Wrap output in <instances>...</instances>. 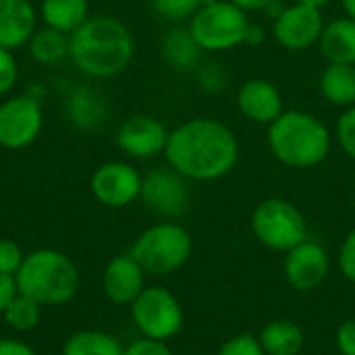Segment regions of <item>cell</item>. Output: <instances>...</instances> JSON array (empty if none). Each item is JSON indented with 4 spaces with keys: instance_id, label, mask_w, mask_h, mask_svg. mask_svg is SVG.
Returning a JSON list of instances; mask_svg holds the SVG:
<instances>
[{
    "instance_id": "obj_1",
    "label": "cell",
    "mask_w": 355,
    "mask_h": 355,
    "mask_svg": "<svg viewBox=\"0 0 355 355\" xmlns=\"http://www.w3.org/2000/svg\"><path fill=\"white\" fill-rule=\"evenodd\" d=\"M241 146L235 131L210 116H196L168 133L166 166L191 183H210L227 177L239 162Z\"/></svg>"
},
{
    "instance_id": "obj_2",
    "label": "cell",
    "mask_w": 355,
    "mask_h": 355,
    "mask_svg": "<svg viewBox=\"0 0 355 355\" xmlns=\"http://www.w3.org/2000/svg\"><path fill=\"white\" fill-rule=\"evenodd\" d=\"M135 56L131 29L116 17H89L69 35V60L87 79L102 81L125 73Z\"/></svg>"
},
{
    "instance_id": "obj_3",
    "label": "cell",
    "mask_w": 355,
    "mask_h": 355,
    "mask_svg": "<svg viewBox=\"0 0 355 355\" xmlns=\"http://www.w3.org/2000/svg\"><path fill=\"white\" fill-rule=\"evenodd\" d=\"M266 144L277 162L295 171H306L329 158L333 133L316 114L289 108L268 125Z\"/></svg>"
},
{
    "instance_id": "obj_4",
    "label": "cell",
    "mask_w": 355,
    "mask_h": 355,
    "mask_svg": "<svg viewBox=\"0 0 355 355\" xmlns=\"http://www.w3.org/2000/svg\"><path fill=\"white\" fill-rule=\"evenodd\" d=\"M15 281L17 291L35 300L40 306H62L79 291L81 277L67 254L42 248L25 256Z\"/></svg>"
},
{
    "instance_id": "obj_5",
    "label": "cell",
    "mask_w": 355,
    "mask_h": 355,
    "mask_svg": "<svg viewBox=\"0 0 355 355\" xmlns=\"http://www.w3.org/2000/svg\"><path fill=\"white\" fill-rule=\"evenodd\" d=\"M193 252L189 231L175 220H160L137 235L129 254L146 275L166 277L181 270Z\"/></svg>"
},
{
    "instance_id": "obj_6",
    "label": "cell",
    "mask_w": 355,
    "mask_h": 355,
    "mask_svg": "<svg viewBox=\"0 0 355 355\" xmlns=\"http://www.w3.org/2000/svg\"><path fill=\"white\" fill-rule=\"evenodd\" d=\"M250 23L252 21L243 8L229 0H216L200 6L187 27L204 52L216 54L245 44Z\"/></svg>"
},
{
    "instance_id": "obj_7",
    "label": "cell",
    "mask_w": 355,
    "mask_h": 355,
    "mask_svg": "<svg viewBox=\"0 0 355 355\" xmlns=\"http://www.w3.org/2000/svg\"><path fill=\"white\" fill-rule=\"evenodd\" d=\"M254 237L268 250L287 254L308 239V220L304 212L283 198L262 200L250 218Z\"/></svg>"
},
{
    "instance_id": "obj_8",
    "label": "cell",
    "mask_w": 355,
    "mask_h": 355,
    "mask_svg": "<svg viewBox=\"0 0 355 355\" xmlns=\"http://www.w3.org/2000/svg\"><path fill=\"white\" fill-rule=\"evenodd\" d=\"M131 320L141 337L156 341H171L183 329V306L173 291L154 285L146 287L131 304Z\"/></svg>"
},
{
    "instance_id": "obj_9",
    "label": "cell",
    "mask_w": 355,
    "mask_h": 355,
    "mask_svg": "<svg viewBox=\"0 0 355 355\" xmlns=\"http://www.w3.org/2000/svg\"><path fill=\"white\" fill-rule=\"evenodd\" d=\"M44 129L42 100L29 92L10 94L0 102V148L25 150Z\"/></svg>"
},
{
    "instance_id": "obj_10",
    "label": "cell",
    "mask_w": 355,
    "mask_h": 355,
    "mask_svg": "<svg viewBox=\"0 0 355 355\" xmlns=\"http://www.w3.org/2000/svg\"><path fill=\"white\" fill-rule=\"evenodd\" d=\"M189 183L191 181H187L171 166L154 168L144 175L139 200L150 212H154L162 220H177L191 206Z\"/></svg>"
},
{
    "instance_id": "obj_11",
    "label": "cell",
    "mask_w": 355,
    "mask_h": 355,
    "mask_svg": "<svg viewBox=\"0 0 355 355\" xmlns=\"http://www.w3.org/2000/svg\"><path fill=\"white\" fill-rule=\"evenodd\" d=\"M144 175L127 160H108L89 177L94 200L106 208H127L141 196Z\"/></svg>"
},
{
    "instance_id": "obj_12",
    "label": "cell",
    "mask_w": 355,
    "mask_h": 355,
    "mask_svg": "<svg viewBox=\"0 0 355 355\" xmlns=\"http://www.w3.org/2000/svg\"><path fill=\"white\" fill-rule=\"evenodd\" d=\"M324 25L322 10L293 2L287 4L272 21V37L289 52H304L312 46H318Z\"/></svg>"
},
{
    "instance_id": "obj_13",
    "label": "cell",
    "mask_w": 355,
    "mask_h": 355,
    "mask_svg": "<svg viewBox=\"0 0 355 355\" xmlns=\"http://www.w3.org/2000/svg\"><path fill=\"white\" fill-rule=\"evenodd\" d=\"M283 275L291 289L300 293L316 291L331 275L329 252L318 241L306 239L285 254Z\"/></svg>"
},
{
    "instance_id": "obj_14",
    "label": "cell",
    "mask_w": 355,
    "mask_h": 355,
    "mask_svg": "<svg viewBox=\"0 0 355 355\" xmlns=\"http://www.w3.org/2000/svg\"><path fill=\"white\" fill-rule=\"evenodd\" d=\"M166 125L150 114H133L125 119L116 129V146L119 150L133 160H152L164 154L168 141Z\"/></svg>"
},
{
    "instance_id": "obj_15",
    "label": "cell",
    "mask_w": 355,
    "mask_h": 355,
    "mask_svg": "<svg viewBox=\"0 0 355 355\" xmlns=\"http://www.w3.org/2000/svg\"><path fill=\"white\" fill-rule=\"evenodd\" d=\"M237 110L245 121L268 127L285 112L283 94L272 81L252 77L237 89Z\"/></svg>"
},
{
    "instance_id": "obj_16",
    "label": "cell",
    "mask_w": 355,
    "mask_h": 355,
    "mask_svg": "<svg viewBox=\"0 0 355 355\" xmlns=\"http://www.w3.org/2000/svg\"><path fill=\"white\" fill-rule=\"evenodd\" d=\"M108 114H110L108 100L98 87L89 83H79L67 92L64 116L73 129L83 133L98 131L108 121Z\"/></svg>"
},
{
    "instance_id": "obj_17",
    "label": "cell",
    "mask_w": 355,
    "mask_h": 355,
    "mask_svg": "<svg viewBox=\"0 0 355 355\" xmlns=\"http://www.w3.org/2000/svg\"><path fill=\"white\" fill-rule=\"evenodd\" d=\"M104 295L116 306H131L146 289V272L131 254L114 256L102 275Z\"/></svg>"
},
{
    "instance_id": "obj_18",
    "label": "cell",
    "mask_w": 355,
    "mask_h": 355,
    "mask_svg": "<svg viewBox=\"0 0 355 355\" xmlns=\"http://www.w3.org/2000/svg\"><path fill=\"white\" fill-rule=\"evenodd\" d=\"M37 25L40 12L31 0H0V48H27Z\"/></svg>"
},
{
    "instance_id": "obj_19",
    "label": "cell",
    "mask_w": 355,
    "mask_h": 355,
    "mask_svg": "<svg viewBox=\"0 0 355 355\" xmlns=\"http://www.w3.org/2000/svg\"><path fill=\"white\" fill-rule=\"evenodd\" d=\"M318 50L327 64H355L354 19L339 17L327 23L318 40Z\"/></svg>"
},
{
    "instance_id": "obj_20",
    "label": "cell",
    "mask_w": 355,
    "mask_h": 355,
    "mask_svg": "<svg viewBox=\"0 0 355 355\" xmlns=\"http://www.w3.org/2000/svg\"><path fill=\"white\" fill-rule=\"evenodd\" d=\"M164 62L177 73H193L204 60V50L191 35L189 27H173L160 44Z\"/></svg>"
},
{
    "instance_id": "obj_21",
    "label": "cell",
    "mask_w": 355,
    "mask_h": 355,
    "mask_svg": "<svg viewBox=\"0 0 355 355\" xmlns=\"http://www.w3.org/2000/svg\"><path fill=\"white\" fill-rule=\"evenodd\" d=\"M37 12L42 25L64 35L75 33L92 17L89 0H40Z\"/></svg>"
},
{
    "instance_id": "obj_22",
    "label": "cell",
    "mask_w": 355,
    "mask_h": 355,
    "mask_svg": "<svg viewBox=\"0 0 355 355\" xmlns=\"http://www.w3.org/2000/svg\"><path fill=\"white\" fill-rule=\"evenodd\" d=\"M266 355H300L306 347L304 329L289 318H277L264 324L258 335Z\"/></svg>"
},
{
    "instance_id": "obj_23",
    "label": "cell",
    "mask_w": 355,
    "mask_h": 355,
    "mask_svg": "<svg viewBox=\"0 0 355 355\" xmlns=\"http://www.w3.org/2000/svg\"><path fill=\"white\" fill-rule=\"evenodd\" d=\"M318 89L331 106L341 110L355 106V64H327Z\"/></svg>"
},
{
    "instance_id": "obj_24",
    "label": "cell",
    "mask_w": 355,
    "mask_h": 355,
    "mask_svg": "<svg viewBox=\"0 0 355 355\" xmlns=\"http://www.w3.org/2000/svg\"><path fill=\"white\" fill-rule=\"evenodd\" d=\"M29 56L42 67H56L69 58V35L50 29L46 25L37 27L27 44Z\"/></svg>"
},
{
    "instance_id": "obj_25",
    "label": "cell",
    "mask_w": 355,
    "mask_h": 355,
    "mask_svg": "<svg viewBox=\"0 0 355 355\" xmlns=\"http://www.w3.org/2000/svg\"><path fill=\"white\" fill-rule=\"evenodd\" d=\"M123 352L121 341L104 331H79L62 345V355H123Z\"/></svg>"
},
{
    "instance_id": "obj_26",
    "label": "cell",
    "mask_w": 355,
    "mask_h": 355,
    "mask_svg": "<svg viewBox=\"0 0 355 355\" xmlns=\"http://www.w3.org/2000/svg\"><path fill=\"white\" fill-rule=\"evenodd\" d=\"M2 316L12 331L29 333V331L37 329V324L42 320V306L23 293H17Z\"/></svg>"
},
{
    "instance_id": "obj_27",
    "label": "cell",
    "mask_w": 355,
    "mask_h": 355,
    "mask_svg": "<svg viewBox=\"0 0 355 355\" xmlns=\"http://www.w3.org/2000/svg\"><path fill=\"white\" fill-rule=\"evenodd\" d=\"M193 75H196L198 87L204 94L216 96V94H220V92H225L229 87V73L216 60H202L198 64V69L193 71Z\"/></svg>"
},
{
    "instance_id": "obj_28",
    "label": "cell",
    "mask_w": 355,
    "mask_h": 355,
    "mask_svg": "<svg viewBox=\"0 0 355 355\" xmlns=\"http://www.w3.org/2000/svg\"><path fill=\"white\" fill-rule=\"evenodd\" d=\"M150 6L160 19L168 23H183L198 12L202 0H150Z\"/></svg>"
},
{
    "instance_id": "obj_29",
    "label": "cell",
    "mask_w": 355,
    "mask_h": 355,
    "mask_svg": "<svg viewBox=\"0 0 355 355\" xmlns=\"http://www.w3.org/2000/svg\"><path fill=\"white\" fill-rule=\"evenodd\" d=\"M335 139L341 152L355 160V106L345 108L335 123Z\"/></svg>"
},
{
    "instance_id": "obj_30",
    "label": "cell",
    "mask_w": 355,
    "mask_h": 355,
    "mask_svg": "<svg viewBox=\"0 0 355 355\" xmlns=\"http://www.w3.org/2000/svg\"><path fill=\"white\" fill-rule=\"evenodd\" d=\"M216 355H266L262 345H260V339L256 335H250V333H241V335H235L231 339H227L220 347Z\"/></svg>"
},
{
    "instance_id": "obj_31",
    "label": "cell",
    "mask_w": 355,
    "mask_h": 355,
    "mask_svg": "<svg viewBox=\"0 0 355 355\" xmlns=\"http://www.w3.org/2000/svg\"><path fill=\"white\" fill-rule=\"evenodd\" d=\"M19 81V62L12 50L0 48V98L10 96Z\"/></svg>"
},
{
    "instance_id": "obj_32",
    "label": "cell",
    "mask_w": 355,
    "mask_h": 355,
    "mask_svg": "<svg viewBox=\"0 0 355 355\" xmlns=\"http://www.w3.org/2000/svg\"><path fill=\"white\" fill-rule=\"evenodd\" d=\"M25 256L21 248L10 241V239H0V275H10L15 277L23 264Z\"/></svg>"
},
{
    "instance_id": "obj_33",
    "label": "cell",
    "mask_w": 355,
    "mask_h": 355,
    "mask_svg": "<svg viewBox=\"0 0 355 355\" xmlns=\"http://www.w3.org/2000/svg\"><path fill=\"white\" fill-rule=\"evenodd\" d=\"M339 270L349 283H355V229L345 235L339 248Z\"/></svg>"
},
{
    "instance_id": "obj_34",
    "label": "cell",
    "mask_w": 355,
    "mask_h": 355,
    "mask_svg": "<svg viewBox=\"0 0 355 355\" xmlns=\"http://www.w3.org/2000/svg\"><path fill=\"white\" fill-rule=\"evenodd\" d=\"M123 355H175L173 349L168 347L166 341H156V339H148V337H139L137 341H133L131 345L125 347Z\"/></svg>"
},
{
    "instance_id": "obj_35",
    "label": "cell",
    "mask_w": 355,
    "mask_h": 355,
    "mask_svg": "<svg viewBox=\"0 0 355 355\" xmlns=\"http://www.w3.org/2000/svg\"><path fill=\"white\" fill-rule=\"evenodd\" d=\"M335 343H337L339 355H355V318H349L339 324Z\"/></svg>"
},
{
    "instance_id": "obj_36",
    "label": "cell",
    "mask_w": 355,
    "mask_h": 355,
    "mask_svg": "<svg viewBox=\"0 0 355 355\" xmlns=\"http://www.w3.org/2000/svg\"><path fill=\"white\" fill-rule=\"evenodd\" d=\"M17 281L10 275H0V314H4V310L8 308V304L12 302V297L17 295Z\"/></svg>"
},
{
    "instance_id": "obj_37",
    "label": "cell",
    "mask_w": 355,
    "mask_h": 355,
    "mask_svg": "<svg viewBox=\"0 0 355 355\" xmlns=\"http://www.w3.org/2000/svg\"><path fill=\"white\" fill-rule=\"evenodd\" d=\"M0 355H37L27 343L17 339H0Z\"/></svg>"
},
{
    "instance_id": "obj_38",
    "label": "cell",
    "mask_w": 355,
    "mask_h": 355,
    "mask_svg": "<svg viewBox=\"0 0 355 355\" xmlns=\"http://www.w3.org/2000/svg\"><path fill=\"white\" fill-rule=\"evenodd\" d=\"M264 40H266L264 27L258 25V23H250L248 33H245V44L248 46H260V44H264Z\"/></svg>"
},
{
    "instance_id": "obj_39",
    "label": "cell",
    "mask_w": 355,
    "mask_h": 355,
    "mask_svg": "<svg viewBox=\"0 0 355 355\" xmlns=\"http://www.w3.org/2000/svg\"><path fill=\"white\" fill-rule=\"evenodd\" d=\"M229 2L237 4V6L243 8L245 12H254V10H260V12H262V8H264L270 0H229Z\"/></svg>"
},
{
    "instance_id": "obj_40",
    "label": "cell",
    "mask_w": 355,
    "mask_h": 355,
    "mask_svg": "<svg viewBox=\"0 0 355 355\" xmlns=\"http://www.w3.org/2000/svg\"><path fill=\"white\" fill-rule=\"evenodd\" d=\"M287 4H283L281 0H270L264 8H262V12L270 19V21H275L281 12H283V8H285Z\"/></svg>"
},
{
    "instance_id": "obj_41",
    "label": "cell",
    "mask_w": 355,
    "mask_h": 355,
    "mask_svg": "<svg viewBox=\"0 0 355 355\" xmlns=\"http://www.w3.org/2000/svg\"><path fill=\"white\" fill-rule=\"evenodd\" d=\"M295 2L306 4V6H312V8H318V10H322V8H327L331 4V0H295Z\"/></svg>"
},
{
    "instance_id": "obj_42",
    "label": "cell",
    "mask_w": 355,
    "mask_h": 355,
    "mask_svg": "<svg viewBox=\"0 0 355 355\" xmlns=\"http://www.w3.org/2000/svg\"><path fill=\"white\" fill-rule=\"evenodd\" d=\"M341 6L345 10V17H349V19L355 21V0H341Z\"/></svg>"
}]
</instances>
